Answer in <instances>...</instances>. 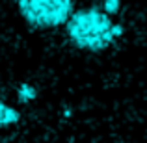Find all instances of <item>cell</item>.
<instances>
[{
  "label": "cell",
  "mask_w": 147,
  "mask_h": 143,
  "mask_svg": "<svg viewBox=\"0 0 147 143\" xmlns=\"http://www.w3.org/2000/svg\"><path fill=\"white\" fill-rule=\"evenodd\" d=\"M67 36L71 43L80 50L88 52H100L115 43L119 36H123V26L114 24L106 11L97 7L80 9L69 17Z\"/></svg>",
  "instance_id": "6da1fadb"
},
{
  "label": "cell",
  "mask_w": 147,
  "mask_h": 143,
  "mask_svg": "<svg viewBox=\"0 0 147 143\" xmlns=\"http://www.w3.org/2000/svg\"><path fill=\"white\" fill-rule=\"evenodd\" d=\"M22 19L32 28H56L67 24L73 15V0H17Z\"/></svg>",
  "instance_id": "7a4b0ae2"
},
{
  "label": "cell",
  "mask_w": 147,
  "mask_h": 143,
  "mask_svg": "<svg viewBox=\"0 0 147 143\" xmlns=\"http://www.w3.org/2000/svg\"><path fill=\"white\" fill-rule=\"evenodd\" d=\"M19 119H21V113H19L15 108L7 106V104L0 99V128H2V126L15 125V123H19Z\"/></svg>",
  "instance_id": "3957f363"
},
{
  "label": "cell",
  "mask_w": 147,
  "mask_h": 143,
  "mask_svg": "<svg viewBox=\"0 0 147 143\" xmlns=\"http://www.w3.org/2000/svg\"><path fill=\"white\" fill-rule=\"evenodd\" d=\"M117 7H119V0H106L104 2V9H108L110 13H114Z\"/></svg>",
  "instance_id": "277c9868"
}]
</instances>
